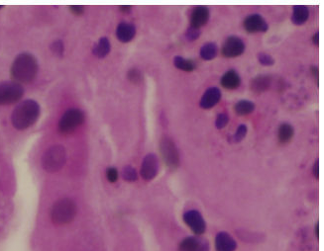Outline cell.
Instances as JSON below:
<instances>
[{
	"mask_svg": "<svg viewBox=\"0 0 324 251\" xmlns=\"http://www.w3.org/2000/svg\"><path fill=\"white\" fill-rule=\"evenodd\" d=\"M40 115L39 104L32 100H24L20 102L13 110L11 122L17 130H25L36 123Z\"/></svg>",
	"mask_w": 324,
	"mask_h": 251,
	"instance_id": "6da1fadb",
	"label": "cell"
},
{
	"mask_svg": "<svg viewBox=\"0 0 324 251\" xmlns=\"http://www.w3.org/2000/svg\"><path fill=\"white\" fill-rule=\"evenodd\" d=\"M38 63L36 58L29 54L23 53L16 57L11 66V75L17 83H29L37 75Z\"/></svg>",
	"mask_w": 324,
	"mask_h": 251,
	"instance_id": "7a4b0ae2",
	"label": "cell"
},
{
	"mask_svg": "<svg viewBox=\"0 0 324 251\" xmlns=\"http://www.w3.org/2000/svg\"><path fill=\"white\" fill-rule=\"evenodd\" d=\"M67 161L66 148L61 146H53L46 150L42 158V165L47 172L55 173L61 170Z\"/></svg>",
	"mask_w": 324,
	"mask_h": 251,
	"instance_id": "3957f363",
	"label": "cell"
},
{
	"mask_svg": "<svg viewBox=\"0 0 324 251\" xmlns=\"http://www.w3.org/2000/svg\"><path fill=\"white\" fill-rule=\"evenodd\" d=\"M75 214V203L70 199H62L52 209V220L56 225H66L74 219Z\"/></svg>",
	"mask_w": 324,
	"mask_h": 251,
	"instance_id": "277c9868",
	"label": "cell"
},
{
	"mask_svg": "<svg viewBox=\"0 0 324 251\" xmlns=\"http://www.w3.org/2000/svg\"><path fill=\"white\" fill-rule=\"evenodd\" d=\"M85 121V113L76 108L69 109L64 113L59 122V131L64 134H71Z\"/></svg>",
	"mask_w": 324,
	"mask_h": 251,
	"instance_id": "5b68a950",
	"label": "cell"
},
{
	"mask_svg": "<svg viewBox=\"0 0 324 251\" xmlns=\"http://www.w3.org/2000/svg\"><path fill=\"white\" fill-rule=\"evenodd\" d=\"M24 88L15 81L0 83V105L13 104L21 99Z\"/></svg>",
	"mask_w": 324,
	"mask_h": 251,
	"instance_id": "8992f818",
	"label": "cell"
},
{
	"mask_svg": "<svg viewBox=\"0 0 324 251\" xmlns=\"http://www.w3.org/2000/svg\"><path fill=\"white\" fill-rule=\"evenodd\" d=\"M160 150L166 165L169 168H178V166L180 165V154L173 140L168 137H164L162 139L160 144Z\"/></svg>",
	"mask_w": 324,
	"mask_h": 251,
	"instance_id": "52a82bcc",
	"label": "cell"
},
{
	"mask_svg": "<svg viewBox=\"0 0 324 251\" xmlns=\"http://www.w3.org/2000/svg\"><path fill=\"white\" fill-rule=\"evenodd\" d=\"M245 51V44L237 36H230L226 39L222 47V55L225 58H237Z\"/></svg>",
	"mask_w": 324,
	"mask_h": 251,
	"instance_id": "ba28073f",
	"label": "cell"
},
{
	"mask_svg": "<svg viewBox=\"0 0 324 251\" xmlns=\"http://www.w3.org/2000/svg\"><path fill=\"white\" fill-rule=\"evenodd\" d=\"M185 223L190 228V230L197 235L205 233L207 230V224L201 214L195 210H190L184 215Z\"/></svg>",
	"mask_w": 324,
	"mask_h": 251,
	"instance_id": "9c48e42d",
	"label": "cell"
},
{
	"mask_svg": "<svg viewBox=\"0 0 324 251\" xmlns=\"http://www.w3.org/2000/svg\"><path fill=\"white\" fill-rule=\"evenodd\" d=\"M160 169V165H159V160L158 157L154 153H150L145 156L142 166H141V176L145 180H152L154 179Z\"/></svg>",
	"mask_w": 324,
	"mask_h": 251,
	"instance_id": "30bf717a",
	"label": "cell"
},
{
	"mask_svg": "<svg viewBox=\"0 0 324 251\" xmlns=\"http://www.w3.org/2000/svg\"><path fill=\"white\" fill-rule=\"evenodd\" d=\"M179 251H209V243L202 237L189 236L181 242Z\"/></svg>",
	"mask_w": 324,
	"mask_h": 251,
	"instance_id": "8fae6325",
	"label": "cell"
},
{
	"mask_svg": "<svg viewBox=\"0 0 324 251\" xmlns=\"http://www.w3.org/2000/svg\"><path fill=\"white\" fill-rule=\"evenodd\" d=\"M244 28L248 33H265L269 26L261 15L252 14L244 20Z\"/></svg>",
	"mask_w": 324,
	"mask_h": 251,
	"instance_id": "7c38bea8",
	"label": "cell"
},
{
	"mask_svg": "<svg viewBox=\"0 0 324 251\" xmlns=\"http://www.w3.org/2000/svg\"><path fill=\"white\" fill-rule=\"evenodd\" d=\"M209 9L205 5L196 6L190 16V26L195 29H200L209 20Z\"/></svg>",
	"mask_w": 324,
	"mask_h": 251,
	"instance_id": "4fadbf2b",
	"label": "cell"
},
{
	"mask_svg": "<svg viewBox=\"0 0 324 251\" xmlns=\"http://www.w3.org/2000/svg\"><path fill=\"white\" fill-rule=\"evenodd\" d=\"M221 99V91L217 87H211L206 91L200 99V107L202 109L213 108Z\"/></svg>",
	"mask_w": 324,
	"mask_h": 251,
	"instance_id": "5bb4252c",
	"label": "cell"
},
{
	"mask_svg": "<svg viewBox=\"0 0 324 251\" xmlns=\"http://www.w3.org/2000/svg\"><path fill=\"white\" fill-rule=\"evenodd\" d=\"M237 247L235 239L227 232L221 231L215 237L216 251H234Z\"/></svg>",
	"mask_w": 324,
	"mask_h": 251,
	"instance_id": "9a60e30c",
	"label": "cell"
},
{
	"mask_svg": "<svg viewBox=\"0 0 324 251\" xmlns=\"http://www.w3.org/2000/svg\"><path fill=\"white\" fill-rule=\"evenodd\" d=\"M136 35V28L133 24L130 23H120L116 29L117 39L122 43H128L132 41Z\"/></svg>",
	"mask_w": 324,
	"mask_h": 251,
	"instance_id": "2e32d148",
	"label": "cell"
},
{
	"mask_svg": "<svg viewBox=\"0 0 324 251\" xmlns=\"http://www.w3.org/2000/svg\"><path fill=\"white\" fill-rule=\"evenodd\" d=\"M221 85L228 90L237 89L241 84V78L237 71L230 69L223 74L220 80Z\"/></svg>",
	"mask_w": 324,
	"mask_h": 251,
	"instance_id": "e0dca14e",
	"label": "cell"
},
{
	"mask_svg": "<svg viewBox=\"0 0 324 251\" xmlns=\"http://www.w3.org/2000/svg\"><path fill=\"white\" fill-rule=\"evenodd\" d=\"M272 84V77L270 75L261 74L252 79L250 87L256 93H262L267 91Z\"/></svg>",
	"mask_w": 324,
	"mask_h": 251,
	"instance_id": "ac0fdd59",
	"label": "cell"
},
{
	"mask_svg": "<svg viewBox=\"0 0 324 251\" xmlns=\"http://www.w3.org/2000/svg\"><path fill=\"white\" fill-rule=\"evenodd\" d=\"M309 17V9L305 5H296L294 6V13L292 16V22L297 25L301 26L303 25Z\"/></svg>",
	"mask_w": 324,
	"mask_h": 251,
	"instance_id": "d6986e66",
	"label": "cell"
},
{
	"mask_svg": "<svg viewBox=\"0 0 324 251\" xmlns=\"http://www.w3.org/2000/svg\"><path fill=\"white\" fill-rule=\"evenodd\" d=\"M93 55L99 59L105 58L110 52V42L107 38L103 37L94 45L93 49Z\"/></svg>",
	"mask_w": 324,
	"mask_h": 251,
	"instance_id": "ffe728a7",
	"label": "cell"
},
{
	"mask_svg": "<svg viewBox=\"0 0 324 251\" xmlns=\"http://www.w3.org/2000/svg\"><path fill=\"white\" fill-rule=\"evenodd\" d=\"M294 128H293V126L288 124V123H283L279 126V128H278V140L281 144H287L289 143L293 137H294Z\"/></svg>",
	"mask_w": 324,
	"mask_h": 251,
	"instance_id": "44dd1931",
	"label": "cell"
},
{
	"mask_svg": "<svg viewBox=\"0 0 324 251\" xmlns=\"http://www.w3.org/2000/svg\"><path fill=\"white\" fill-rule=\"evenodd\" d=\"M218 54V48L214 43H208L200 49V57L205 61L213 60Z\"/></svg>",
	"mask_w": 324,
	"mask_h": 251,
	"instance_id": "7402d4cb",
	"label": "cell"
},
{
	"mask_svg": "<svg viewBox=\"0 0 324 251\" xmlns=\"http://www.w3.org/2000/svg\"><path fill=\"white\" fill-rule=\"evenodd\" d=\"M235 112L239 116H245L251 114L255 110V104L248 100H240L235 104Z\"/></svg>",
	"mask_w": 324,
	"mask_h": 251,
	"instance_id": "603a6c76",
	"label": "cell"
},
{
	"mask_svg": "<svg viewBox=\"0 0 324 251\" xmlns=\"http://www.w3.org/2000/svg\"><path fill=\"white\" fill-rule=\"evenodd\" d=\"M174 64L177 68L184 70V71H187V72L193 71L196 67V64L194 63L193 61L186 60L182 57H176L174 60Z\"/></svg>",
	"mask_w": 324,
	"mask_h": 251,
	"instance_id": "cb8c5ba5",
	"label": "cell"
},
{
	"mask_svg": "<svg viewBox=\"0 0 324 251\" xmlns=\"http://www.w3.org/2000/svg\"><path fill=\"white\" fill-rule=\"evenodd\" d=\"M122 177L124 180L128 181V182H134L137 180L138 178V175H137V172L135 170L134 167L130 166V165H127L125 166L123 170H122Z\"/></svg>",
	"mask_w": 324,
	"mask_h": 251,
	"instance_id": "d4e9b609",
	"label": "cell"
},
{
	"mask_svg": "<svg viewBox=\"0 0 324 251\" xmlns=\"http://www.w3.org/2000/svg\"><path fill=\"white\" fill-rule=\"evenodd\" d=\"M247 131H248V129H247V127L245 125H240L238 127V129H237V131H236V133H235V135L232 138L233 142L234 143L242 142L243 140L245 139V137L247 135Z\"/></svg>",
	"mask_w": 324,
	"mask_h": 251,
	"instance_id": "484cf974",
	"label": "cell"
},
{
	"mask_svg": "<svg viewBox=\"0 0 324 251\" xmlns=\"http://www.w3.org/2000/svg\"><path fill=\"white\" fill-rule=\"evenodd\" d=\"M127 77L130 80V82L134 83V84H137V83H140L142 80V73L139 69L132 68L128 71Z\"/></svg>",
	"mask_w": 324,
	"mask_h": 251,
	"instance_id": "4316f807",
	"label": "cell"
},
{
	"mask_svg": "<svg viewBox=\"0 0 324 251\" xmlns=\"http://www.w3.org/2000/svg\"><path fill=\"white\" fill-rule=\"evenodd\" d=\"M258 61L262 65H265V66H272L275 64L274 58L266 53L258 54Z\"/></svg>",
	"mask_w": 324,
	"mask_h": 251,
	"instance_id": "83f0119b",
	"label": "cell"
},
{
	"mask_svg": "<svg viewBox=\"0 0 324 251\" xmlns=\"http://www.w3.org/2000/svg\"><path fill=\"white\" fill-rule=\"evenodd\" d=\"M229 122V117L227 114L225 113H221V114H218L217 118H216V121H215V126H216V128L217 129H223L225 128L227 124Z\"/></svg>",
	"mask_w": 324,
	"mask_h": 251,
	"instance_id": "f1b7e54d",
	"label": "cell"
},
{
	"mask_svg": "<svg viewBox=\"0 0 324 251\" xmlns=\"http://www.w3.org/2000/svg\"><path fill=\"white\" fill-rule=\"evenodd\" d=\"M200 34H201L200 29H195V28L189 26V28H187V30L185 32V38L188 41L192 42V41H195L196 39H198Z\"/></svg>",
	"mask_w": 324,
	"mask_h": 251,
	"instance_id": "f546056e",
	"label": "cell"
},
{
	"mask_svg": "<svg viewBox=\"0 0 324 251\" xmlns=\"http://www.w3.org/2000/svg\"><path fill=\"white\" fill-rule=\"evenodd\" d=\"M51 50L58 57H63V55H64V44H63V42L60 41V40L54 42V43L51 46Z\"/></svg>",
	"mask_w": 324,
	"mask_h": 251,
	"instance_id": "4dcf8cb0",
	"label": "cell"
},
{
	"mask_svg": "<svg viewBox=\"0 0 324 251\" xmlns=\"http://www.w3.org/2000/svg\"><path fill=\"white\" fill-rule=\"evenodd\" d=\"M106 177H107V180L111 183H114L118 180V171L115 167H109V168H107Z\"/></svg>",
	"mask_w": 324,
	"mask_h": 251,
	"instance_id": "1f68e13d",
	"label": "cell"
},
{
	"mask_svg": "<svg viewBox=\"0 0 324 251\" xmlns=\"http://www.w3.org/2000/svg\"><path fill=\"white\" fill-rule=\"evenodd\" d=\"M69 8L70 12L74 15H82L85 12V6L83 5H71Z\"/></svg>",
	"mask_w": 324,
	"mask_h": 251,
	"instance_id": "d6a6232c",
	"label": "cell"
},
{
	"mask_svg": "<svg viewBox=\"0 0 324 251\" xmlns=\"http://www.w3.org/2000/svg\"><path fill=\"white\" fill-rule=\"evenodd\" d=\"M312 173H313V176L318 179L319 178V162H318V159L314 162L313 164V168H312Z\"/></svg>",
	"mask_w": 324,
	"mask_h": 251,
	"instance_id": "836d02e7",
	"label": "cell"
},
{
	"mask_svg": "<svg viewBox=\"0 0 324 251\" xmlns=\"http://www.w3.org/2000/svg\"><path fill=\"white\" fill-rule=\"evenodd\" d=\"M119 8H120V10L122 11L123 13H129L130 10L132 9V6H130V5H122V6H120Z\"/></svg>",
	"mask_w": 324,
	"mask_h": 251,
	"instance_id": "e575fe53",
	"label": "cell"
},
{
	"mask_svg": "<svg viewBox=\"0 0 324 251\" xmlns=\"http://www.w3.org/2000/svg\"><path fill=\"white\" fill-rule=\"evenodd\" d=\"M312 42H313V44H314V45L318 46V44H319V33H318V32H316V33L313 35V37H312Z\"/></svg>",
	"mask_w": 324,
	"mask_h": 251,
	"instance_id": "d590c367",
	"label": "cell"
},
{
	"mask_svg": "<svg viewBox=\"0 0 324 251\" xmlns=\"http://www.w3.org/2000/svg\"><path fill=\"white\" fill-rule=\"evenodd\" d=\"M311 72L313 74V76H315L316 78H318V68L317 66H311Z\"/></svg>",
	"mask_w": 324,
	"mask_h": 251,
	"instance_id": "8d00e7d4",
	"label": "cell"
},
{
	"mask_svg": "<svg viewBox=\"0 0 324 251\" xmlns=\"http://www.w3.org/2000/svg\"><path fill=\"white\" fill-rule=\"evenodd\" d=\"M315 236H316V238L319 237V224L318 223H316V225H315Z\"/></svg>",
	"mask_w": 324,
	"mask_h": 251,
	"instance_id": "74e56055",
	"label": "cell"
},
{
	"mask_svg": "<svg viewBox=\"0 0 324 251\" xmlns=\"http://www.w3.org/2000/svg\"><path fill=\"white\" fill-rule=\"evenodd\" d=\"M2 7H3V6H1V5H0V9H2Z\"/></svg>",
	"mask_w": 324,
	"mask_h": 251,
	"instance_id": "f35d334b",
	"label": "cell"
}]
</instances>
